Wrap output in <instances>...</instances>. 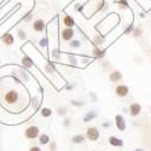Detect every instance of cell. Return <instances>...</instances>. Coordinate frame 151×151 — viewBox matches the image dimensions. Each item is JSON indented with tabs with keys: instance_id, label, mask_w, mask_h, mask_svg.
Instances as JSON below:
<instances>
[{
	"instance_id": "12",
	"label": "cell",
	"mask_w": 151,
	"mask_h": 151,
	"mask_svg": "<svg viewBox=\"0 0 151 151\" xmlns=\"http://www.w3.org/2000/svg\"><path fill=\"white\" fill-rule=\"evenodd\" d=\"M63 26H65V28H74L76 24H75V19L73 18V16L65 14L63 17Z\"/></svg>"
},
{
	"instance_id": "38",
	"label": "cell",
	"mask_w": 151,
	"mask_h": 151,
	"mask_svg": "<svg viewBox=\"0 0 151 151\" xmlns=\"http://www.w3.org/2000/svg\"><path fill=\"white\" fill-rule=\"evenodd\" d=\"M74 9H75V11H78V12H81V11H82V5H80V4H75Z\"/></svg>"
},
{
	"instance_id": "5",
	"label": "cell",
	"mask_w": 151,
	"mask_h": 151,
	"mask_svg": "<svg viewBox=\"0 0 151 151\" xmlns=\"http://www.w3.org/2000/svg\"><path fill=\"white\" fill-rule=\"evenodd\" d=\"M129 93V87L127 85H117L115 87V94L119 98H124L127 97Z\"/></svg>"
},
{
	"instance_id": "13",
	"label": "cell",
	"mask_w": 151,
	"mask_h": 151,
	"mask_svg": "<svg viewBox=\"0 0 151 151\" xmlns=\"http://www.w3.org/2000/svg\"><path fill=\"white\" fill-rule=\"evenodd\" d=\"M108 143H109L111 146H116V147H122V146L124 145L123 140H122V139H120V138H117V137H115V135L109 137Z\"/></svg>"
},
{
	"instance_id": "24",
	"label": "cell",
	"mask_w": 151,
	"mask_h": 151,
	"mask_svg": "<svg viewBox=\"0 0 151 151\" xmlns=\"http://www.w3.org/2000/svg\"><path fill=\"white\" fill-rule=\"evenodd\" d=\"M40 115L42 117H50V116H52V110L50 108H42L40 110Z\"/></svg>"
},
{
	"instance_id": "18",
	"label": "cell",
	"mask_w": 151,
	"mask_h": 151,
	"mask_svg": "<svg viewBox=\"0 0 151 151\" xmlns=\"http://www.w3.org/2000/svg\"><path fill=\"white\" fill-rule=\"evenodd\" d=\"M44 69H45V71H46L47 74H55V73L58 74V71H57V69H56V65H55V63L51 62V60H48V62L46 63L45 67H44Z\"/></svg>"
},
{
	"instance_id": "41",
	"label": "cell",
	"mask_w": 151,
	"mask_h": 151,
	"mask_svg": "<svg viewBox=\"0 0 151 151\" xmlns=\"http://www.w3.org/2000/svg\"><path fill=\"white\" fill-rule=\"evenodd\" d=\"M65 88H67V91H71V90H74V85H67Z\"/></svg>"
},
{
	"instance_id": "27",
	"label": "cell",
	"mask_w": 151,
	"mask_h": 151,
	"mask_svg": "<svg viewBox=\"0 0 151 151\" xmlns=\"http://www.w3.org/2000/svg\"><path fill=\"white\" fill-rule=\"evenodd\" d=\"M39 46L41 48H47L48 47V37L47 36H44L39 40Z\"/></svg>"
},
{
	"instance_id": "22",
	"label": "cell",
	"mask_w": 151,
	"mask_h": 151,
	"mask_svg": "<svg viewBox=\"0 0 151 151\" xmlns=\"http://www.w3.org/2000/svg\"><path fill=\"white\" fill-rule=\"evenodd\" d=\"M104 36L103 35H96L94 37H93V44H94V46H98V47H100L103 44H104Z\"/></svg>"
},
{
	"instance_id": "7",
	"label": "cell",
	"mask_w": 151,
	"mask_h": 151,
	"mask_svg": "<svg viewBox=\"0 0 151 151\" xmlns=\"http://www.w3.org/2000/svg\"><path fill=\"white\" fill-rule=\"evenodd\" d=\"M45 29H46V23H45L44 19L36 18V19L33 22V30H34V32H36V33H42Z\"/></svg>"
},
{
	"instance_id": "42",
	"label": "cell",
	"mask_w": 151,
	"mask_h": 151,
	"mask_svg": "<svg viewBox=\"0 0 151 151\" xmlns=\"http://www.w3.org/2000/svg\"><path fill=\"white\" fill-rule=\"evenodd\" d=\"M133 151H145L144 149H135V150H133Z\"/></svg>"
},
{
	"instance_id": "30",
	"label": "cell",
	"mask_w": 151,
	"mask_h": 151,
	"mask_svg": "<svg viewBox=\"0 0 151 151\" xmlns=\"http://www.w3.org/2000/svg\"><path fill=\"white\" fill-rule=\"evenodd\" d=\"M68 112V109L65 106H58L57 108V115L58 116H65Z\"/></svg>"
},
{
	"instance_id": "3",
	"label": "cell",
	"mask_w": 151,
	"mask_h": 151,
	"mask_svg": "<svg viewBox=\"0 0 151 151\" xmlns=\"http://www.w3.org/2000/svg\"><path fill=\"white\" fill-rule=\"evenodd\" d=\"M100 138V132L97 127H88L86 131V139H88L90 142H97Z\"/></svg>"
},
{
	"instance_id": "14",
	"label": "cell",
	"mask_w": 151,
	"mask_h": 151,
	"mask_svg": "<svg viewBox=\"0 0 151 151\" xmlns=\"http://www.w3.org/2000/svg\"><path fill=\"white\" fill-rule=\"evenodd\" d=\"M105 50L104 48H100V47H98V46H94L93 47V50H92V55H93V57L94 58H97V59H103L104 57H105Z\"/></svg>"
},
{
	"instance_id": "10",
	"label": "cell",
	"mask_w": 151,
	"mask_h": 151,
	"mask_svg": "<svg viewBox=\"0 0 151 151\" xmlns=\"http://www.w3.org/2000/svg\"><path fill=\"white\" fill-rule=\"evenodd\" d=\"M1 41H3V44L5 46L10 47V46L14 45V42H15V36H14V34H11L10 32H7V33H5L1 36Z\"/></svg>"
},
{
	"instance_id": "17",
	"label": "cell",
	"mask_w": 151,
	"mask_h": 151,
	"mask_svg": "<svg viewBox=\"0 0 151 151\" xmlns=\"http://www.w3.org/2000/svg\"><path fill=\"white\" fill-rule=\"evenodd\" d=\"M40 105H41V102H40V98L37 96H34L32 99H30V106L33 109V111H37L40 109Z\"/></svg>"
},
{
	"instance_id": "20",
	"label": "cell",
	"mask_w": 151,
	"mask_h": 151,
	"mask_svg": "<svg viewBox=\"0 0 151 151\" xmlns=\"http://www.w3.org/2000/svg\"><path fill=\"white\" fill-rule=\"evenodd\" d=\"M37 139H39V143L41 145H47V144H50V142H51V139H50V135L46 134V133H40V135L37 137Z\"/></svg>"
},
{
	"instance_id": "23",
	"label": "cell",
	"mask_w": 151,
	"mask_h": 151,
	"mask_svg": "<svg viewBox=\"0 0 151 151\" xmlns=\"http://www.w3.org/2000/svg\"><path fill=\"white\" fill-rule=\"evenodd\" d=\"M60 51H59V48L58 47H56V48H52V51H51V55H50V56H51V58L53 59V60H59L60 59Z\"/></svg>"
},
{
	"instance_id": "44",
	"label": "cell",
	"mask_w": 151,
	"mask_h": 151,
	"mask_svg": "<svg viewBox=\"0 0 151 151\" xmlns=\"http://www.w3.org/2000/svg\"><path fill=\"white\" fill-rule=\"evenodd\" d=\"M150 114H151V109H150Z\"/></svg>"
},
{
	"instance_id": "39",
	"label": "cell",
	"mask_w": 151,
	"mask_h": 151,
	"mask_svg": "<svg viewBox=\"0 0 151 151\" xmlns=\"http://www.w3.org/2000/svg\"><path fill=\"white\" fill-rule=\"evenodd\" d=\"M90 98L93 100V102H97V96H96L94 92H91V93H90Z\"/></svg>"
},
{
	"instance_id": "43",
	"label": "cell",
	"mask_w": 151,
	"mask_h": 151,
	"mask_svg": "<svg viewBox=\"0 0 151 151\" xmlns=\"http://www.w3.org/2000/svg\"><path fill=\"white\" fill-rule=\"evenodd\" d=\"M140 17H142V18H144V17H145V14H144V12H142V14H140Z\"/></svg>"
},
{
	"instance_id": "45",
	"label": "cell",
	"mask_w": 151,
	"mask_h": 151,
	"mask_svg": "<svg viewBox=\"0 0 151 151\" xmlns=\"http://www.w3.org/2000/svg\"><path fill=\"white\" fill-rule=\"evenodd\" d=\"M0 64H1V60H0Z\"/></svg>"
},
{
	"instance_id": "6",
	"label": "cell",
	"mask_w": 151,
	"mask_h": 151,
	"mask_svg": "<svg viewBox=\"0 0 151 151\" xmlns=\"http://www.w3.org/2000/svg\"><path fill=\"white\" fill-rule=\"evenodd\" d=\"M12 73L16 74L17 76L21 79V81H23V82H29L30 81V75H29V73L26 69L18 68V69H16L15 71H12Z\"/></svg>"
},
{
	"instance_id": "2",
	"label": "cell",
	"mask_w": 151,
	"mask_h": 151,
	"mask_svg": "<svg viewBox=\"0 0 151 151\" xmlns=\"http://www.w3.org/2000/svg\"><path fill=\"white\" fill-rule=\"evenodd\" d=\"M4 100L6 104H10V105H14L16 104L18 100H19V93L16 91V90H10L5 93L4 96Z\"/></svg>"
},
{
	"instance_id": "37",
	"label": "cell",
	"mask_w": 151,
	"mask_h": 151,
	"mask_svg": "<svg viewBox=\"0 0 151 151\" xmlns=\"http://www.w3.org/2000/svg\"><path fill=\"white\" fill-rule=\"evenodd\" d=\"M29 151H42V150H41V147H40V146L34 145V146H32V147L29 149Z\"/></svg>"
},
{
	"instance_id": "46",
	"label": "cell",
	"mask_w": 151,
	"mask_h": 151,
	"mask_svg": "<svg viewBox=\"0 0 151 151\" xmlns=\"http://www.w3.org/2000/svg\"><path fill=\"white\" fill-rule=\"evenodd\" d=\"M92 151H94V150H92Z\"/></svg>"
},
{
	"instance_id": "15",
	"label": "cell",
	"mask_w": 151,
	"mask_h": 151,
	"mask_svg": "<svg viewBox=\"0 0 151 151\" xmlns=\"http://www.w3.org/2000/svg\"><path fill=\"white\" fill-rule=\"evenodd\" d=\"M97 117H98L97 111H94V110H91V111H87L86 114L83 115V119H82V121H83L85 123H88V122H91L92 120H94V119H97Z\"/></svg>"
},
{
	"instance_id": "9",
	"label": "cell",
	"mask_w": 151,
	"mask_h": 151,
	"mask_svg": "<svg viewBox=\"0 0 151 151\" xmlns=\"http://www.w3.org/2000/svg\"><path fill=\"white\" fill-rule=\"evenodd\" d=\"M129 115L132 117H137V116H139L140 115V112H142V105L139 103H132L129 105Z\"/></svg>"
},
{
	"instance_id": "35",
	"label": "cell",
	"mask_w": 151,
	"mask_h": 151,
	"mask_svg": "<svg viewBox=\"0 0 151 151\" xmlns=\"http://www.w3.org/2000/svg\"><path fill=\"white\" fill-rule=\"evenodd\" d=\"M70 126H71V120L69 117H65L64 120H63V127L68 128V127H70Z\"/></svg>"
},
{
	"instance_id": "25",
	"label": "cell",
	"mask_w": 151,
	"mask_h": 151,
	"mask_svg": "<svg viewBox=\"0 0 151 151\" xmlns=\"http://www.w3.org/2000/svg\"><path fill=\"white\" fill-rule=\"evenodd\" d=\"M116 4L119 5V7H120L121 10H123V9H128V7H129L128 0H116Z\"/></svg>"
},
{
	"instance_id": "32",
	"label": "cell",
	"mask_w": 151,
	"mask_h": 151,
	"mask_svg": "<svg viewBox=\"0 0 151 151\" xmlns=\"http://www.w3.org/2000/svg\"><path fill=\"white\" fill-rule=\"evenodd\" d=\"M133 29H134V26H133V23L128 24V26L126 27V29L123 30V35H132V33H133Z\"/></svg>"
},
{
	"instance_id": "31",
	"label": "cell",
	"mask_w": 151,
	"mask_h": 151,
	"mask_svg": "<svg viewBox=\"0 0 151 151\" xmlns=\"http://www.w3.org/2000/svg\"><path fill=\"white\" fill-rule=\"evenodd\" d=\"M17 36H18L19 40H27V33L24 32L22 28H19V29L17 30Z\"/></svg>"
},
{
	"instance_id": "29",
	"label": "cell",
	"mask_w": 151,
	"mask_h": 151,
	"mask_svg": "<svg viewBox=\"0 0 151 151\" xmlns=\"http://www.w3.org/2000/svg\"><path fill=\"white\" fill-rule=\"evenodd\" d=\"M70 104H71L73 106L81 108V106H83V105H85V102H83V100H76V99H71V100H70Z\"/></svg>"
},
{
	"instance_id": "8",
	"label": "cell",
	"mask_w": 151,
	"mask_h": 151,
	"mask_svg": "<svg viewBox=\"0 0 151 151\" xmlns=\"http://www.w3.org/2000/svg\"><path fill=\"white\" fill-rule=\"evenodd\" d=\"M60 36H62V39L64 40V41L69 42L70 40H73V39H74V36H75V32H74V29H73V28H64V29L62 30V33H60Z\"/></svg>"
},
{
	"instance_id": "36",
	"label": "cell",
	"mask_w": 151,
	"mask_h": 151,
	"mask_svg": "<svg viewBox=\"0 0 151 151\" xmlns=\"http://www.w3.org/2000/svg\"><path fill=\"white\" fill-rule=\"evenodd\" d=\"M50 150L56 151L57 150V143L56 142H50Z\"/></svg>"
},
{
	"instance_id": "33",
	"label": "cell",
	"mask_w": 151,
	"mask_h": 151,
	"mask_svg": "<svg viewBox=\"0 0 151 151\" xmlns=\"http://www.w3.org/2000/svg\"><path fill=\"white\" fill-rule=\"evenodd\" d=\"M80 60H81V64H83V65H88V64H91V63H92V58H90V57H81L80 58Z\"/></svg>"
},
{
	"instance_id": "34",
	"label": "cell",
	"mask_w": 151,
	"mask_h": 151,
	"mask_svg": "<svg viewBox=\"0 0 151 151\" xmlns=\"http://www.w3.org/2000/svg\"><path fill=\"white\" fill-rule=\"evenodd\" d=\"M33 18V11H28L26 15L22 17V21H26V22H29L30 19Z\"/></svg>"
},
{
	"instance_id": "28",
	"label": "cell",
	"mask_w": 151,
	"mask_h": 151,
	"mask_svg": "<svg viewBox=\"0 0 151 151\" xmlns=\"http://www.w3.org/2000/svg\"><path fill=\"white\" fill-rule=\"evenodd\" d=\"M132 35H133L134 37H137V39H138V37H140V36L143 35V30H142V28H140V27H134Z\"/></svg>"
},
{
	"instance_id": "19",
	"label": "cell",
	"mask_w": 151,
	"mask_h": 151,
	"mask_svg": "<svg viewBox=\"0 0 151 151\" xmlns=\"http://www.w3.org/2000/svg\"><path fill=\"white\" fill-rule=\"evenodd\" d=\"M86 142V135L83 134H75L73 138H71V143L78 145V144H83Z\"/></svg>"
},
{
	"instance_id": "21",
	"label": "cell",
	"mask_w": 151,
	"mask_h": 151,
	"mask_svg": "<svg viewBox=\"0 0 151 151\" xmlns=\"http://www.w3.org/2000/svg\"><path fill=\"white\" fill-rule=\"evenodd\" d=\"M67 58H68V63L69 65L71 67H76L79 64V60H78V57L73 55V53H67Z\"/></svg>"
},
{
	"instance_id": "11",
	"label": "cell",
	"mask_w": 151,
	"mask_h": 151,
	"mask_svg": "<svg viewBox=\"0 0 151 151\" xmlns=\"http://www.w3.org/2000/svg\"><path fill=\"white\" fill-rule=\"evenodd\" d=\"M122 79H123V75H122V73L119 71V70H114V71H111V73L109 74V80H110V82H112V83H117V82L122 81Z\"/></svg>"
},
{
	"instance_id": "26",
	"label": "cell",
	"mask_w": 151,
	"mask_h": 151,
	"mask_svg": "<svg viewBox=\"0 0 151 151\" xmlns=\"http://www.w3.org/2000/svg\"><path fill=\"white\" fill-rule=\"evenodd\" d=\"M69 47L70 48H80L81 47V41L78 39H73L69 41Z\"/></svg>"
},
{
	"instance_id": "40",
	"label": "cell",
	"mask_w": 151,
	"mask_h": 151,
	"mask_svg": "<svg viewBox=\"0 0 151 151\" xmlns=\"http://www.w3.org/2000/svg\"><path fill=\"white\" fill-rule=\"evenodd\" d=\"M111 126V122H109V121H105V122H103V127L104 128H109Z\"/></svg>"
},
{
	"instance_id": "4",
	"label": "cell",
	"mask_w": 151,
	"mask_h": 151,
	"mask_svg": "<svg viewBox=\"0 0 151 151\" xmlns=\"http://www.w3.org/2000/svg\"><path fill=\"white\" fill-rule=\"evenodd\" d=\"M115 126L116 128L120 131V132H124L127 129V123H126V119L121 115V114H117L115 116Z\"/></svg>"
},
{
	"instance_id": "16",
	"label": "cell",
	"mask_w": 151,
	"mask_h": 151,
	"mask_svg": "<svg viewBox=\"0 0 151 151\" xmlns=\"http://www.w3.org/2000/svg\"><path fill=\"white\" fill-rule=\"evenodd\" d=\"M22 67H23V69H27V70L33 68L34 67L33 59L30 57H28V56H23V58H22Z\"/></svg>"
},
{
	"instance_id": "1",
	"label": "cell",
	"mask_w": 151,
	"mask_h": 151,
	"mask_svg": "<svg viewBox=\"0 0 151 151\" xmlns=\"http://www.w3.org/2000/svg\"><path fill=\"white\" fill-rule=\"evenodd\" d=\"M40 135V129L37 126H29V127H27L26 129H24V137L27 138V139L29 140H34V139H37V137Z\"/></svg>"
}]
</instances>
